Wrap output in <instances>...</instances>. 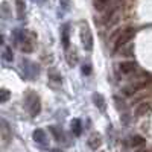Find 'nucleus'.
<instances>
[{"label":"nucleus","instance_id":"16","mask_svg":"<svg viewBox=\"0 0 152 152\" xmlns=\"http://www.w3.org/2000/svg\"><path fill=\"white\" fill-rule=\"evenodd\" d=\"M93 102H94V105H96L100 111L105 110V99H104V96L100 94V93H94V94H93Z\"/></svg>","mask_w":152,"mask_h":152},{"label":"nucleus","instance_id":"2","mask_svg":"<svg viewBox=\"0 0 152 152\" xmlns=\"http://www.w3.org/2000/svg\"><path fill=\"white\" fill-rule=\"evenodd\" d=\"M81 43L87 52H91L93 50V35H91V31L88 28V24L84 21L81 23Z\"/></svg>","mask_w":152,"mask_h":152},{"label":"nucleus","instance_id":"10","mask_svg":"<svg viewBox=\"0 0 152 152\" xmlns=\"http://www.w3.org/2000/svg\"><path fill=\"white\" fill-rule=\"evenodd\" d=\"M49 131L52 132V135L55 137V140L58 143H66L67 137H66V132L62 131L61 128H58V126H49Z\"/></svg>","mask_w":152,"mask_h":152},{"label":"nucleus","instance_id":"20","mask_svg":"<svg viewBox=\"0 0 152 152\" xmlns=\"http://www.w3.org/2000/svg\"><path fill=\"white\" fill-rule=\"evenodd\" d=\"M9 90H6V88H2L0 90V104H6L8 99H9Z\"/></svg>","mask_w":152,"mask_h":152},{"label":"nucleus","instance_id":"17","mask_svg":"<svg viewBox=\"0 0 152 152\" xmlns=\"http://www.w3.org/2000/svg\"><path fill=\"white\" fill-rule=\"evenodd\" d=\"M129 145H131L132 148H138V146L145 145V138H143L142 135H132V137L129 138Z\"/></svg>","mask_w":152,"mask_h":152},{"label":"nucleus","instance_id":"11","mask_svg":"<svg viewBox=\"0 0 152 152\" xmlns=\"http://www.w3.org/2000/svg\"><path fill=\"white\" fill-rule=\"evenodd\" d=\"M61 40H62L64 49H69V44H70V24L69 23H66L61 28Z\"/></svg>","mask_w":152,"mask_h":152},{"label":"nucleus","instance_id":"14","mask_svg":"<svg viewBox=\"0 0 152 152\" xmlns=\"http://www.w3.org/2000/svg\"><path fill=\"white\" fill-rule=\"evenodd\" d=\"M15 6H17V17L18 20L26 18V6H24V0H15Z\"/></svg>","mask_w":152,"mask_h":152},{"label":"nucleus","instance_id":"23","mask_svg":"<svg viewBox=\"0 0 152 152\" xmlns=\"http://www.w3.org/2000/svg\"><path fill=\"white\" fill-rule=\"evenodd\" d=\"M2 12H3V17L8 20V18H9V8H8V3H6V2L2 3Z\"/></svg>","mask_w":152,"mask_h":152},{"label":"nucleus","instance_id":"4","mask_svg":"<svg viewBox=\"0 0 152 152\" xmlns=\"http://www.w3.org/2000/svg\"><path fill=\"white\" fill-rule=\"evenodd\" d=\"M21 70H23V73H24V76H26L28 79H35L37 76H38V73H40V69H38V66L35 64L34 61H31V59H21Z\"/></svg>","mask_w":152,"mask_h":152},{"label":"nucleus","instance_id":"1","mask_svg":"<svg viewBox=\"0 0 152 152\" xmlns=\"http://www.w3.org/2000/svg\"><path fill=\"white\" fill-rule=\"evenodd\" d=\"M134 35H135V29H132V28H128V29L122 31L119 34V37L116 38V43H114V52H117V50H120L122 47H125L134 38Z\"/></svg>","mask_w":152,"mask_h":152},{"label":"nucleus","instance_id":"3","mask_svg":"<svg viewBox=\"0 0 152 152\" xmlns=\"http://www.w3.org/2000/svg\"><path fill=\"white\" fill-rule=\"evenodd\" d=\"M151 81H152V79H149V78H138V79H134V82H131L129 85H126L122 91H123V94H126V96H131V94L137 93L138 90L145 88Z\"/></svg>","mask_w":152,"mask_h":152},{"label":"nucleus","instance_id":"8","mask_svg":"<svg viewBox=\"0 0 152 152\" xmlns=\"http://www.w3.org/2000/svg\"><path fill=\"white\" fill-rule=\"evenodd\" d=\"M137 69V64L134 61H125V62H120V64L117 66V70L120 75H131L134 73Z\"/></svg>","mask_w":152,"mask_h":152},{"label":"nucleus","instance_id":"12","mask_svg":"<svg viewBox=\"0 0 152 152\" xmlns=\"http://www.w3.org/2000/svg\"><path fill=\"white\" fill-rule=\"evenodd\" d=\"M151 104L149 102H142V104H138L137 110H135V117H143L146 116V114L151 111Z\"/></svg>","mask_w":152,"mask_h":152},{"label":"nucleus","instance_id":"18","mask_svg":"<svg viewBox=\"0 0 152 152\" xmlns=\"http://www.w3.org/2000/svg\"><path fill=\"white\" fill-rule=\"evenodd\" d=\"M113 2V0H94V8L97 11H102L105 9L107 6H110V3Z\"/></svg>","mask_w":152,"mask_h":152},{"label":"nucleus","instance_id":"13","mask_svg":"<svg viewBox=\"0 0 152 152\" xmlns=\"http://www.w3.org/2000/svg\"><path fill=\"white\" fill-rule=\"evenodd\" d=\"M100 145H102V137L99 134H91L90 138H88V146L93 151H97V148H100Z\"/></svg>","mask_w":152,"mask_h":152},{"label":"nucleus","instance_id":"7","mask_svg":"<svg viewBox=\"0 0 152 152\" xmlns=\"http://www.w3.org/2000/svg\"><path fill=\"white\" fill-rule=\"evenodd\" d=\"M32 137H34V142L38 145V146H41V148H47L49 146V138L46 135V131L43 129H35L32 132Z\"/></svg>","mask_w":152,"mask_h":152},{"label":"nucleus","instance_id":"9","mask_svg":"<svg viewBox=\"0 0 152 152\" xmlns=\"http://www.w3.org/2000/svg\"><path fill=\"white\" fill-rule=\"evenodd\" d=\"M26 38H28V32L24 29H14L12 31V40H14V43L17 46H21L26 41Z\"/></svg>","mask_w":152,"mask_h":152},{"label":"nucleus","instance_id":"6","mask_svg":"<svg viewBox=\"0 0 152 152\" xmlns=\"http://www.w3.org/2000/svg\"><path fill=\"white\" fill-rule=\"evenodd\" d=\"M0 134H2V145L8 146V143L12 140V131L5 119H0Z\"/></svg>","mask_w":152,"mask_h":152},{"label":"nucleus","instance_id":"15","mask_svg":"<svg viewBox=\"0 0 152 152\" xmlns=\"http://www.w3.org/2000/svg\"><path fill=\"white\" fill-rule=\"evenodd\" d=\"M70 126H72V132H73V135L79 137V135L82 134V122H81L79 119H73V120L70 122Z\"/></svg>","mask_w":152,"mask_h":152},{"label":"nucleus","instance_id":"22","mask_svg":"<svg viewBox=\"0 0 152 152\" xmlns=\"http://www.w3.org/2000/svg\"><path fill=\"white\" fill-rule=\"evenodd\" d=\"M70 5H72L70 0H59V6L62 8V11H64V12H67L70 9Z\"/></svg>","mask_w":152,"mask_h":152},{"label":"nucleus","instance_id":"25","mask_svg":"<svg viewBox=\"0 0 152 152\" xmlns=\"http://www.w3.org/2000/svg\"><path fill=\"white\" fill-rule=\"evenodd\" d=\"M32 2H34V3H44L46 0H32Z\"/></svg>","mask_w":152,"mask_h":152},{"label":"nucleus","instance_id":"21","mask_svg":"<svg viewBox=\"0 0 152 152\" xmlns=\"http://www.w3.org/2000/svg\"><path fill=\"white\" fill-rule=\"evenodd\" d=\"M49 81H50V82H58V84H61V82H62V78H61L56 72H50V73H49Z\"/></svg>","mask_w":152,"mask_h":152},{"label":"nucleus","instance_id":"26","mask_svg":"<svg viewBox=\"0 0 152 152\" xmlns=\"http://www.w3.org/2000/svg\"><path fill=\"white\" fill-rule=\"evenodd\" d=\"M137 152H149V151H148V149H138Z\"/></svg>","mask_w":152,"mask_h":152},{"label":"nucleus","instance_id":"24","mask_svg":"<svg viewBox=\"0 0 152 152\" xmlns=\"http://www.w3.org/2000/svg\"><path fill=\"white\" fill-rule=\"evenodd\" d=\"M90 72H91L90 64H84V66H82V73H84V75H90Z\"/></svg>","mask_w":152,"mask_h":152},{"label":"nucleus","instance_id":"19","mask_svg":"<svg viewBox=\"0 0 152 152\" xmlns=\"http://www.w3.org/2000/svg\"><path fill=\"white\" fill-rule=\"evenodd\" d=\"M3 59L8 61V62H11L12 59H14V55H12V49H11L9 46H5V47H3Z\"/></svg>","mask_w":152,"mask_h":152},{"label":"nucleus","instance_id":"5","mask_svg":"<svg viewBox=\"0 0 152 152\" xmlns=\"http://www.w3.org/2000/svg\"><path fill=\"white\" fill-rule=\"evenodd\" d=\"M26 108H28V111H29V114H31L32 117L38 116V114H40V111H41L40 97H38L37 94H34V93H31V94L28 96V99H26Z\"/></svg>","mask_w":152,"mask_h":152}]
</instances>
